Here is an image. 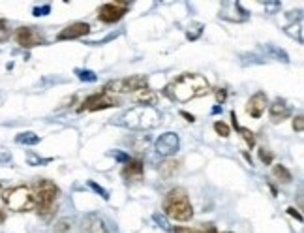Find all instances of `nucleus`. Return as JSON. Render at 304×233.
I'll list each match as a JSON object with an SVG mask.
<instances>
[{"label":"nucleus","instance_id":"obj_1","mask_svg":"<svg viewBox=\"0 0 304 233\" xmlns=\"http://www.w3.org/2000/svg\"><path fill=\"white\" fill-rule=\"evenodd\" d=\"M165 94L169 98L179 102V104H186L195 98L211 94V85L209 81L199 74H182L175 81H171L165 89Z\"/></svg>","mask_w":304,"mask_h":233},{"label":"nucleus","instance_id":"obj_2","mask_svg":"<svg viewBox=\"0 0 304 233\" xmlns=\"http://www.w3.org/2000/svg\"><path fill=\"white\" fill-rule=\"evenodd\" d=\"M160 123H161L160 111L154 109V107H145V105L131 107V109L124 111L122 115L115 119L117 126H122V128L128 130H139V132L156 128V126H160Z\"/></svg>","mask_w":304,"mask_h":233},{"label":"nucleus","instance_id":"obj_3","mask_svg":"<svg viewBox=\"0 0 304 233\" xmlns=\"http://www.w3.org/2000/svg\"><path fill=\"white\" fill-rule=\"evenodd\" d=\"M32 197H34V209L42 218L49 220L56 213V197H58V186L49 179H36L32 183Z\"/></svg>","mask_w":304,"mask_h":233},{"label":"nucleus","instance_id":"obj_4","mask_svg":"<svg viewBox=\"0 0 304 233\" xmlns=\"http://www.w3.org/2000/svg\"><path fill=\"white\" fill-rule=\"evenodd\" d=\"M161 209H163V213H165L169 218L179 220V222H190L193 216L192 203H190L188 194L182 190V188H173V190H169L167 196L163 197Z\"/></svg>","mask_w":304,"mask_h":233},{"label":"nucleus","instance_id":"obj_5","mask_svg":"<svg viewBox=\"0 0 304 233\" xmlns=\"http://www.w3.org/2000/svg\"><path fill=\"white\" fill-rule=\"evenodd\" d=\"M2 201L15 213H28L34 209V197L28 186H13L2 192Z\"/></svg>","mask_w":304,"mask_h":233},{"label":"nucleus","instance_id":"obj_6","mask_svg":"<svg viewBox=\"0 0 304 233\" xmlns=\"http://www.w3.org/2000/svg\"><path fill=\"white\" fill-rule=\"evenodd\" d=\"M149 89V79L145 75H131V77H122V79H113L104 86V92H141Z\"/></svg>","mask_w":304,"mask_h":233},{"label":"nucleus","instance_id":"obj_7","mask_svg":"<svg viewBox=\"0 0 304 233\" xmlns=\"http://www.w3.org/2000/svg\"><path fill=\"white\" fill-rule=\"evenodd\" d=\"M130 2H120V0H115V2H106L104 6L98 10V19L106 25H115L120 19L124 17L126 12L130 10Z\"/></svg>","mask_w":304,"mask_h":233},{"label":"nucleus","instance_id":"obj_8","mask_svg":"<svg viewBox=\"0 0 304 233\" xmlns=\"http://www.w3.org/2000/svg\"><path fill=\"white\" fill-rule=\"evenodd\" d=\"M15 42L25 49H34V47L45 45V36L36 26H19L15 31Z\"/></svg>","mask_w":304,"mask_h":233},{"label":"nucleus","instance_id":"obj_9","mask_svg":"<svg viewBox=\"0 0 304 233\" xmlns=\"http://www.w3.org/2000/svg\"><path fill=\"white\" fill-rule=\"evenodd\" d=\"M118 100L107 92H98V94H92L88 96L83 105L79 107V111H102V109H109V107H117Z\"/></svg>","mask_w":304,"mask_h":233},{"label":"nucleus","instance_id":"obj_10","mask_svg":"<svg viewBox=\"0 0 304 233\" xmlns=\"http://www.w3.org/2000/svg\"><path fill=\"white\" fill-rule=\"evenodd\" d=\"M154 149L156 153L161 154V156H173V154L179 153L180 149V137L179 134H175V132H165V134H161L154 143Z\"/></svg>","mask_w":304,"mask_h":233},{"label":"nucleus","instance_id":"obj_11","mask_svg":"<svg viewBox=\"0 0 304 233\" xmlns=\"http://www.w3.org/2000/svg\"><path fill=\"white\" fill-rule=\"evenodd\" d=\"M90 34V25L88 23H83V21H77V23H72L66 28L56 34V40L58 42H66V40H79V38Z\"/></svg>","mask_w":304,"mask_h":233},{"label":"nucleus","instance_id":"obj_12","mask_svg":"<svg viewBox=\"0 0 304 233\" xmlns=\"http://www.w3.org/2000/svg\"><path fill=\"white\" fill-rule=\"evenodd\" d=\"M224 6L231 12H225V10H220V17L225 19V21H231V23H242L250 17V13L242 8L241 2H224Z\"/></svg>","mask_w":304,"mask_h":233},{"label":"nucleus","instance_id":"obj_13","mask_svg":"<svg viewBox=\"0 0 304 233\" xmlns=\"http://www.w3.org/2000/svg\"><path fill=\"white\" fill-rule=\"evenodd\" d=\"M268 104V98L265 92H255L250 96V100L246 102V113L250 116H254V119H261V115L265 113V107Z\"/></svg>","mask_w":304,"mask_h":233},{"label":"nucleus","instance_id":"obj_14","mask_svg":"<svg viewBox=\"0 0 304 233\" xmlns=\"http://www.w3.org/2000/svg\"><path fill=\"white\" fill-rule=\"evenodd\" d=\"M83 233H107L106 222L98 215H87L83 218Z\"/></svg>","mask_w":304,"mask_h":233},{"label":"nucleus","instance_id":"obj_15","mask_svg":"<svg viewBox=\"0 0 304 233\" xmlns=\"http://www.w3.org/2000/svg\"><path fill=\"white\" fill-rule=\"evenodd\" d=\"M268 115H271V121H273V123H282L284 119H287V116L291 115V109H289V105H287L284 100H276V102H273L271 107H268Z\"/></svg>","mask_w":304,"mask_h":233},{"label":"nucleus","instance_id":"obj_16","mask_svg":"<svg viewBox=\"0 0 304 233\" xmlns=\"http://www.w3.org/2000/svg\"><path fill=\"white\" fill-rule=\"evenodd\" d=\"M143 171H145V166L141 160H130L124 166V169H122V177H124L126 181H141Z\"/></svg>","mask_w":304,"mask_h":233},{"label":"nucleus","instance_id":"obj_17","mask_svg":"<svg viewBox=\"0 0 304 233\" xmlns=\"http://www.w3.org/2000/svg\"><path fill=\"white\" fill-rule=\"evenodd\" d=\"M179 169H180V162L179 160H171V158H167L165 162H161L160 167H158V171H160V175L163 179L175 177V175L179 173Z\"/></svg>","mask_w":304,"mask_h":233},{"label":"nucleus","instance_id":"obj_18","mask_svg":"<svg viewBox=\"0 0 304 233\" xmlns=\"http://www.w3.org/2000/svg\"><path fill=\"white\" fill-rule=\"evenodd\" d=\"M231 119H233V126L237 128V132L241 134V137L244 139V143L248 145V149H252L255 145V135L254 132L250 128H244V126H239V123H237V115H235V111H231Z\"/></svg>","mask_w":304,"mask_h":233},{"label":"nucleus","instance_id":"obj_19","mask_svg":"<svg viewBox=\"0 0 304 233\" xmlns=\"http://www.w3.org/2000/svg\"><path fill=\"white\" fill-rule=\"evenodd\" d=\"M15 143L26 145V147H34V145L40 143V135L34 134V132H21V134L15 135Z\"/></svg>","mask_w":304,"mask_h":233},{"label":"nucleus","instance_id":"obj_20","mask_svg":"<svg viewBox=\"0 0 304 233\" xmlns=\"http://www.w3.org/2000/svg\"><path fill=\"white\" fill-rule=\"evenodd\" d=\"M273 175L278 179L280 183H284V184L291 183V179H293L291 171H289L286 166H282V164H276V166L273 167Z\"/></svg>","mask_w":304,"mask_h":233},{"label":"nucleus","instance_id":"obj_21","mask_svg":"<svg viewBox=\"0 0 304 233\" xmlns=\"http://www.w3.org/2000/svg\"><path fill=\"white\" fill-rule=\"evenodd\" d=\"M137 102H141L145 107H152V105L158 102V96H156V92H152L150 89H147V91L139 92V96H137Z\"/></svg>","mask_w":304,"mask_h":233},{"label":"nucleus","instance_id":"obj_22","mask_svg":"<svg viewBox=\"0 0 304 233\" xmlns=\"http://www.w3.org/2000/svg\"><path fill=\"white\" fill-rule=\"evenodd\" d=\"M171 231L175 233H218V229L214 226H207V227H171Z\"/></svg>","mask_w":304,"mask_h":233},{"label":"nucleus","instance_id":"obj_23","mask_svg":"<svg viewBox=\"0 0 304 233\" xmlns=\"http://www.w3.org/2000/svg\"><path fill=\"white\" fill-rule=\"evenodd\" d=\"M265 49L268 51V53H271V55L274 56V59H276V61H282V62H289V56H287V53L284 49H278V47H276V45H265Z\"/></svg>","mask_w":304,"mask_h":233},{"label":"nucleus","instance_id":"obj_24","mask_svg":"<svg viewBox=\"0 0 304 233\" xmlns=\"http://www.w3.org/2000/svg\"><path fill=\"white\" fill-rule=\"evenodd\" d=\"M53 233H72V220H68V218L56 220L55 227H53Z\"/></svg>","mask_w":304,"mask_h":233},{"label":"nucleus","instance_id":"obj_25","mask_svg":"<svg viewBox=\"0 0 304 233\" xmlns=\"http://www.w3.org/2000/svg\"><path fill=\"white\" fill-rule=\"evenodd\" d=\"M75 75H77L81 81H85V83H94V81H98V75L94 74L92 70H75Z\"/></svg>","mask_w":304,"mask_h":233},{"label":"nucleus","instance_id":"obj_26","mask_svg":"<svg viewBox=\"0 0 304 233\" xmlns=\"http://www.w3.org/2000/svg\"><path fill=\"white\" fill-rule=\"evenodd\" d=\"M201 34H203V25H201V23H192L186 32V38L190 42H193V40H197Z\"/></svg>","mask_w":304,"mask_h":233},{"label":"nucleus","instance_id":"obj_27","mask_svg":"<svg viewBox=\"0 0 304 233\" xmlns=\"http://www.w3.org/2000/svg\"><path fill=\"white\" fill-rule=\"evenodd\" d=\"M12 36V31H10V26L4 19H0V43H6Z\"/></svg>","mask_w":304,"mask_h":233},{"label":"nucleus","instance_id":"obj_28","mask_svg":"<svg viewBox=\"0 0 304 233\" xmlns=\"http://www.w3.org/2000/svg\"><path fill=\"white\" fill-rule=\"evenodd\" d=\"M88 186H90V188H92L94 192H96V194H98L99 197H102V199H106V201H109V192L106 190V188H104V186H99L98 183H94V181H88Z\"/></svg>","mask_w":304,"mask_h":233},{"label":"nucleus","instance_id":"obj_29","mask_svg":"<svg viewBox=\"0 0 304 233\" xmlns=\"http://www.w3.org/2000/svg\"><path fill=\"white\" fill-rule=\"evenodd\" d=\"M214 130H216V134L222 135V137H229L231 134L229 126H227L224 121H216V123H214Z\"/></svg>","mask_w":304,"mask_h":233},{"label":"nucleus","instance_id":"obj_30","mask_svg":"<svg viewBox=\"0 0 304 233\" xmlns=\"http://www.w3.org/2000/svg\"><path fill=\"white\" fill-rule=\"evenodd\" d=\"M259 160L265 164V166H268V164H273V160H274V154L268 151V149L265 147H261L259 149Z\"/></svg>","mask_w":304,"mask_h":233},{"label":"nucleus","instance_id":"obj_31","mask_svg":"<svg viewBox=\"0 0 304 233\" xmlns=\"http://www.w3.org/2000/svg\"><path fill=\"white\" fill-rule=\"evenodd\" d=\"M51 160L49 158H40V156H36V154H28V164L30 166H45V164H49Z\"/></svg>","mask_w":304,"mask_h":233},{"label":"nucleus","instance_id":"obj_32","mask_svg":"<svg viewBox=\"0 0 304 233\" xmlns=\"http://www.w3.org/2000/svg\"><path fill=\"white\" fill-rule=\"evenodd\" d=\"M152 218H154V222H156V224H158L160 227H163V229H167V231H171V226L167 224V218H165L163 215H160V213H154V215H152Z\"/></svg>","mask_w":304,"mask_h":233},{"label":"nucleus","instance_id":"obj_33","mask_svg":"<svg viewBox=\"0 0 304 233\" xmlns=\"http://www.w3.org/2000/svg\"><path fill=\"white\" fill-rule=\"evenodd\" d=\"M109 154H111L115 160H118L120 164H128V162H130V154L122 153V151H111Z\"/></svg>","mask_w":304,"mask_h":233},{"label":"nucleus","instance_id":"obj_34","mask_svg":"<svg viewBox=\"0 0 304 233\" xmlns=\"http://www.w3.org/2000/svg\"><path fill=\"white\" fill-rule=\"evenodd\" d=\"M32 13L36 15V17H45V15H49L51 13V6L49 4H45V6H38L32 10Z\"/></svg>","mask_w":304,"mask_h":233},{"label":"nucleus","instance_id":"obj_35","mask_svg":"<svg viewBox=\"0 0 304 233\" xmlns=\"http://www.w3.org/2000/svg\"><path fill=\"white\" fill-rule=\"evenodd\" d=\"M293 130L298 132V134L304 130V116L302 115H297L295 119H293Z\"/></svg>","mask_w":304,"mask_h":233},{"label":"nucleus","instance_id":"obj_36","mask_svg":"<svg viewBox=\"0 0 304 233\" xmlns=\"http://www.w3.org/2000/svg\"><path fill=\"white\" fill-rule=\"evenodd\" d=\"M263 6L267 8V10H268L271 13H274L276 10H280V8H282V4H280V2H265Z\"/></svg>","mask_w":304,"mask_h":233},{"label":"nucleus","instance_id":"obj_37","mask_svg":"<svg viewBox=\"0 0 304 233\" xmlns=\"http://www.w3.org/2000/svg\"><path fill=\"white\" fill-rule=\"evenodd\" d=\"M12 160V154L6 153V151H0V164H8Z\"/></svg>","mask_w":304,"mask_h":233},{"label":"nucleus","instance_id":"obj_38","mask_svg":"<svg viewBox=\"0 0 304 233\" xmlns=\"http://www.w3.org/2000/svg\"><path fill=\"white\" fill-rule=\"evenodd\" d=\"M287 213H289L291 216H295V218H297L298 222H302V215H300V213H298V211H297L295 207H287Z\"/></svg>","mask_w":304,"mask_h":233},{"label":"nucleus","instance_id":"obj_39","mask_svg":"<svg viewBox=\"0 0 304 233\" xmlns=\"http://www.w3.org/2000/svg\"><path fill=\"white\" fill-rule=\"evenodd\" d=\"M225 96H227V92H225V89H220V91H216V100L220 102V104H224Z\"/></svg>","mask_w":304,"mask_h":233},{"label":"nucleus","instance_id":"obj_40","mask_svg":"<svg viewBox=\"0 0 304 233\" xmlns=\"http://www.w3.org/2000/svg\"><path fill=\"white\" fill-rule=\"evenodd\" d=\"M180 115L184 116L188 123H193V121H195V116H193L192 113H186V111H180Z\"/></svg>","mask_w":304,"mask_h":233},{"label":"nucleus","instance_id":"obj_41","mask_svg":"<svg viewBox=\"0 0 304 233\" xmlns=\"http://www.w3.org/2000/svg\"><path fill=\"white\" fill-rule=\"evenodd\" d=\"M212 113H222V105H216V107H212Z\"/></svg>","mask_w":304,"mask_h":233},{"label":"nucleus","instance_id":"obj_42","mask_svg":"<svg viewBox=\"0 0 304 233\" xmlns=\"http://www.w3.org/2000/svg\"><path fill=\"white\" fill-rule=\"evenodd\" d=\"M244 158L248 160V162H250V166H252V156H250V154H248V153H244Z\"/></svg>","mask_w":304,"mask_h":233},{"label":"nucleus","instance_id":"obj_43","mask_svg":"<svg viewBox=\"0 0 304 233\" xmlns=\"http://www.w3.org/2000/svg\"><path fill=\"white\" fill-rule=\"evenodd\" d=\"M0 188H2V184H0Z\"/></svg>","mask_w":304,"mask_h":233}]
</instances>
